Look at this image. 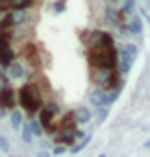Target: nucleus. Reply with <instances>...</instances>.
<instances>
[{
    "label": "nucleus",
    "mask_w": 150,
    "mask_h": 157,
    "mask_svg": "<svg viewBox=\"0 0 150 157\" xmlns=\"http://www.w3.org/2000/svg\"><path fill=\"white\" fill-rule=\"evenodd\" d=\"M18 102H20V106H23V110L27 112V114H39V112L43 110V106H45L43 96H41V92H39V86H35V84H24V86L20 88Z\"/></svg>",
    "instance_id": "1"
},
{
    "label": "nucleus",
    "mask_w": 150,
    "mask_h": 157,
    "mask_svg": "<svg viewBox=\"0 0 150 157\" xmlns=\"http://www.w3.org/2000/svg\"><path fill=\"white\" fill-rule=\"evenodd\" d=\"M87 59L95 70H118V61H120L116 49H102L98 45H91Z\"/></svg>",
    "instance_id": "2"
},
{
    "label": "nucleus",
    "mask_w": 150,
    "mask_h": 157,
    "mask_svg": "<svg viewBox=\"0 0 150 157\" xmlns=\"http://www.w3.org/2000/svg\"><path fill=\"white\" fill-rule=\"evenodd\" d=\"M136 53H138V47L132 45V43H126V45L118 51V57H120L118 67H120L122 74H128V71L132 70V63H134V59H136Z\"/></svg>",
    "instance_id": "3"
},
{
    "label": "nucleus",
    "mask_w": 150,
    "mask_h": 157,
    "mask_svg": "<svg viewBox=\"0 0 150 157\" xmlns=\"http://www.w3.org/2000/svg\"><path fill=\"white\" fill-rule=\"evenodd\" d=\"M12 33H0V65L8 67L10 63H14V51L10 45Z\"/></svg>",
    "instance_id": "4"
},
{
    "label": "nucleus",
    "mask_w": 150,
    "mask_h": 157,
    "mask_svg": "<svg viewBox=\"0 0 150 157\" xmlns=\"http://www.w3.org/2000/svg\"><path fill=\"white\" fill-rule=\"evenodd\" d=\"M16 104V96H14V90L10 86H2L0 88V108H12V106Z\"/></svg>",
    "instance_id": "5"
},
{
    "label": "nucleus",
    "mask_w": 150,
    "mask_h": 157,
    "mask_svg": "<svg viewBox=\"0 0 150 157\" xmlns=\"http://www.w3.org/2000/svg\"><path fill=\"white\" fill-rule=\"evenodd\" d=\"M33 0H0V10H27Z\"/></svg>",
    "instance_id": "6"
},
{
    "label": "nucleus",
    "mask_w": 150,
    "mask_h": 157,
    "mask_svg": "<svg viewBox=\"0 0 150 157\" xmlns=\"http://www.w3.org/2000/svg\"><path fill=\"white\" fill-rule=\"evenodd\" d=\"M23 57L29 61L30 67H39L41 65V59H39V51L35 49V45H27L23 49Z\"/></svg>",
    "instance_id": "7"
},
{
    "label": "nucleus",
    "mask_w": 150,
    "mask_h": 157,
    "mask_svg": "<svg viewBox=\"0 0 150 157\" xmlns=\"http://www.w3.org/2000/svg\"><path fill=\"white\" fill-rule=\"evenodd\" d=\"M75 122L77 124H87V122L91 121V110L89 108H85V106H79L77 110H75Z\"/></svg>",
    "instance_id": "8"
},
{
    "label": "nucleus",
    "mask_w": 150,
    "mask_h": 157,
    "mask_svg": "<svg viewBox=\"0 0 150 157\" xmlns=\"http://www.w3.org/2000/svg\"><path fill=\"white\" fill-rule=\"evenodd\" d=\"M6 74H8L12 80H18V78L24 76V67L20 63H16V61H14V63H10L8 67H6Z\"/></svg>",
    "instance_id": "9"
},
{
    "label": "nucleus",
    "mask_w": 150,
    "mask_h": 157,
    "mask_svg": "<svg viewBox=\"0 0 150 157\" xmlns=\"http://www.w3.org/2000/svg\"><path fill=\"white\" fill-rule=\"evenodd\" d=\"M128 33L132 35H142V18L140 17H132L128 23Z\"/></svg>",
    "instance_id": "10"
},
{
    "label": "nucleus",
    "mask_w": 150,
    "mask_h": 157,
    "mask_svg": "<svg viewBox=\"0 0 150 157\" xmlns=\"http://www.w3.org/2000/svg\"><path fill=\"white\" fill-rule=\"evenodd\" d=\"M27 124L30 127V131H33V135H35V137H43V133H45V127L41 124L39 118H30Z\"/></svg>",
    "instance_id": "11"
},
{
    "label": "nucleus",
    "mask_w": 150,
    "mask_h": 157,
    "mask_svg": "<svg viewBox=\"0 0 150 157\" xmlns=\"http://www.w3.org/2000/svg\"><path fill=\"white\" fill-rule=\"evenodd\" d=\"M10 122H12V128H14V131L23 128V127H24L23 112H20V110H12V114H10Z\"/></svg>",
    "instance_id": "12"
},
{
    "label": "nucleus",
    "mask_w": 150,
    "mask_h": 157,
    "mask_svg": "<svg viewBox=\"0 0 150 157\" xmlns=\"http://www.w3.org/2000/svg\"><path fill=\"white\" fill-rule=\"evenodd\" d=\"M89 141H91V135H85V137H83L81 141H77V143H75V145L71 147V153H73V155L81 153V151H83V149H85L87 145H89Z\"/></svg>",
    "instance_id": "13"
},
{
    "label": "nucleus",
    "mask_w": 150,
    "mask_h": 157,
    "mask_svg": "<svg viewBox=\"0 0 150 157\" xmlns=\"http://www.w3.org/2000/svg\"><path fill=\"white\" fill-rule=\"evenodd\" d=\"M12 17H14V23H16V25H27V23H29V18H27V12H24V10H14V12H12Z\"/></svg>",
    "instance_id": "14"
},
{
    "label": "nucleus",
    "mask_w": 150,
    "mask_h": 157,
    "mask_svg": "<svg viewBox=\"0 0 150 157\" xmlns=\"http://www.w3.org/2000/svg\"><path fill=\"white\" fill-rule=\"evenodd\" d=\"M108 114H110V108H108V106H98V110H95V118H98V122H104Z\"/></svg>",
    "instance_id": "15"
},
{
    "label": "nucleus",
    "mask_w": 150,
    "mask_h": 157,
    "mask_svg": "<svg viewBox=\"0 0 150 157\" xmlns=\"http://www.w3.org/2000/svg\"><path fill=\"white\" fill-rule=\"evenodd\" d=\"M33 137H35V135H33L30 127H29V124H24V127H23V135H20V139H23L24 143H33Z\"/></svg>",
    "instance_id": "16"
},
{
    "label": "nucleus",
    "mask_w": 150,
    "mask_h": 157,
    "mask_svg": "<svg viewBox=\"0 0 150 157\" xmlns=\"http://www.w3.org/2000/svg\"><path fill=\"white\" fill-rule=\"evenodd\" d=\"M136 10V0H124V6H122V12L124 14H130V12Z\"/></svg>",
    "instance_id": "17"
},
{
    "label": "nucleus",
    "mask_w": 150,
    "mask_h": 157,
    "mask_svg": "<svg viewBox=\"0 0 150 157\" xmlns=\"http://www.w3.org/2000/svg\"><path fill=\"white\" fill-rule=\"evenodd\" d=\"M63 153H67V145H57L55 149H53V155H63Z\"/></svg>",
    "instance_id": "18"
},
{
    "label": "nucleus",
    "mask_w": 150,
    "mask_h": 157,
    "mask_svg": "<svg viewBox=\"0 0 150 157\" xmlns=\"http://www.w3.org/2000/svg\"><path fill=\"white\" fill-rule=\"evenodd\" d=\"M35 155L37 157H51V153L45 151V149H39V151H35Z\"/></svg>",
    "instance_id": "19"
},
{
    "label": "nucleus",
    "mask_w": 150,
    "mask_h": 157,
    "mask_svg": "<svg viewBox=\"0 0 150 157\" xmlns=\"http://www.w3.org/2000/svg\"><path fill=\"white\" fill-rule=\"evenodd\" d=\"M0 147H2V151H8V141L4 137H0Z\"/></svg>",
    "instance_id": "20"
},
{
    "label": "nucleus",
    "mask_w": 150,
    "mask_h": 157,
    "mask_svg": "<svg viewBox=\"0 0 150 157\" xmlns=\"http://www.w3.org/2000/svg\"><path fill=\"white\" fill-rule=\"evenodd\" d=\"M63 8H65V6L61 4V2H55V6H53V10H55V12H61Z\"/></svg>",
    "instance_id": "21"
},
{
    "label": "nucleus",
    "mask_w": 150,
    "mask_h": 157,
    "mask_svg": "<svg viewBox=\"0 0 150 157\" xmlns=\"http://www.w3.org/2000/svg\"><path fill=\"white\" fill-rule=\"evenodd\" d=\"M144 147H146V149H150V139H148V141L144 143Z\"/></svg>",
    "instance_id": "22"
},
{
    "label": "nucleus",
    "mask_w": 150,
    "mask_h": 157,
    "mask_svg": "<svg viewBox=\"0 0 150 157\" xmlns=\"http://www.w3.org/2000/svg\"><path fill=\"white\" fill-rule=\"evenodd\" d=\"M0 80H2V65H0Z\"/></svg>",
    "instance_id": "23"
}]
</instances>
